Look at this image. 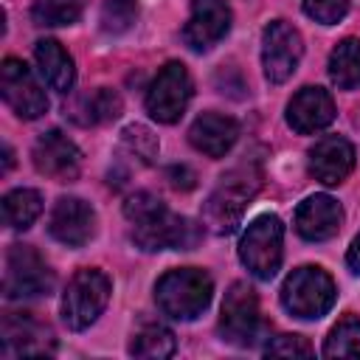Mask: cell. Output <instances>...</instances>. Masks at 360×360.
I'll return each mask as SVG.
<instances>
[{
	"label": "cell",
	"instance_id": "obj_21",
	"mask_svg": "<svg viewBox=\"0 0 360 360\" xmlns=\"http://www.w3.org/2000/svg\"><path fill=\"white\" fill-rule=\"evenodd\" d=\"M68 115H70L76 124H82V127L101 124V121H115V118L121 115V96L112 93V90H107V87H98V90L90 93V96H79V98L70 104Z\"/></svg>",
	"mask_w": 360,
	"mask_h": 360
},
{
	"label": "cell",
	"instance_id": "obj_4",
	"mask_svg": "<svg viewBox=\"0 0 360 360\" xmlns=\"http://www.w3.org/2000/svg\"><path fill=\"white\" fill-rule=\"evenodd\" d=\"M335 292H338L335 281L326 270L304 264V267H298L287 276V281L281 287V304L295 318L312 321V318H321L332 309Z\"/></svg>",
	"mask_w": 360,
	"mask_h": 360
},
{
	"label": "cell",
	"instance_id": "obj_5",
	"mask_svg": "<svg viewBox=\"0 0 360 360\" xmlns=\"http://www.w3.org/2000/svg\"><path fill=\"white\" fill-rule=\"evenodd\" d=\"M281 245H284V225L276 214L256 217L239 239V259L242 264L262 281H270L281 267Z\"/></svg>",
	"mask_w": 360,
	"mask_h": 360
},
{
	"label": "cell",
	"instance_id": "obj_12",
	"mask_svg": "<svg viewBox=\"0 0 360 360\" xmlns=\"http://www.w3.org/2000/svg\"><path fill=\"white\" fill-rule=\"evenodd\" d=\"M31 158H34V166H37L39 174H45L51 180H59V183L73 180L82 169V155H79L76 143L68 135H62L59 129L42 132L34 143Z\"/></svg>",
	"mask_w": 360,
	"mask_h": 360
},
{
	"label": "cell",
	"instance_id": "obj_2",
	"mask_svg": "<svg viewBox=\"0 0 360 360\" xmlns=\"http://www.w3.org/2000/svg\"><path fill=\"white\" fill-rule=\"evenodd\" d=\"M262 186V174L253 163H242L236 169H231L217 188L208 194L205 205H202V222L214 231V233H231L236 231L245 208L250 205V200L256 197Z\"/></svg>",
	"mask_w": 360,
	"mask_h": 360
},
{
	"label": "cell",
	"instance_id": "obj_27",
	"mask_svg": "<svg viewBox=\"0 0 360 360\" xmlns=\"http://www.w3.org/2000/svg\"><path fill=\"white\" fill-rule=\"evenodd\" d=\"M138 20V3L135 0H107L101 6V28L107 34H124Z\"/></svg>",
	"mask_w": 360,
	"mask_h": 360
},
{
	"label": "cell",
	"instance_id": "obj_6",
	"mask_svg": "<svg viewBox=\"0 0 360 360\" xmlns=\"http://www.w3.org/2000/svg\"><path fill=\"white\" fill-rule=\"evenodd\" d=\"M107 301H110V278L96 267H84L68 281V290L62 295V318L76 332L87 329L104 312Z\"/></svg>",
	"mask_w": 360,
	"mask_h": 360
},
{
	"label": "cell",
	"instance_id": "obj_29",
	"mask_svg": "<svg viewBox=\"0 0 360 360\" xmlns=\"http://www.w3.org/2000/svg\"><path fill=\"white\" fill-rule=\"evenodd\" d=\"M301 3H304V11L323 25H335L338 20H343L349 8V0H301Z\"/></svg>",
	"mask_w": 360,
	"mask_h": 360
},
{
	"label": "cell",
	"instance_id": "obj_18",
	"mask_svg": "<svg viewBox=\"0 0 360 360\" xmlns=\"http://www.w3.org/2000/svg\"><path fill=\"white\" fill-rule=\"evenodd\" d=\"M335 121V101L323 87H301L287 104V124L301 132H318Z\"/></svg>",
	"mask_w": 360,
	"mask_h": 360
},
{
	"label": "cell",
	"instance_id": "obj_9",
	"mask_svg": "<svg viewBox=\"0 0 360 360\" xmlns=\"http://www.w3.org/2000/svg\"><path fill=\"white\" fill-rule=\"evenodd\" d=\"M304 53V42L301 34L287 22V20H273L264 34H262V68L267 82L281 84L287 82Z\"/></svg>",
	"mask_w": 360,
	"mask_h": 360
},
{
	"label": "cell",
	"instance_id": "obj_3",
	"mask_svg": "<svg viewBox=\"0 0 360 360\" xmlns=\"http://www.w3.org/2000/svg\"><path fill=\"white\" fill-rule=\"evenodd\" d=\"M214 281L200 267H177L158 278L155 284V301L163 315L177 321L197 318L211 304Z\"/></svg>",
	"mask_w": 360,
	"mask_h": 360
},
{
	"label": "cell",
	"instance_id": "obj_7",
	"mask_svg": "<svg viewBox=\"0 0 360 360\" xmlns=\"http://www.w3.org/2000/svg\"><path fill=\"white\" fill-rule=\"evenodd\" d=\"M53 287V273L45 259L31 245H11L6 253V273H3V292L11 301L48 295Z\"/></svg>",
	"mask_w": 360,
	"mask_h": 360
},
{
	"label": "cell",
	"instance_id": "obj_31",
	"mask_svg": "<svg viewBox=\"0 0 360 360\" xmlns=\"http://www.w3.org/2000/svg\"><path fill=\"white\" fill-rule=\"evenodd\" d=\"M166 177H169V183H172L174 188H183V191L194 188V172L186 169V166H172V169L166 172Z\"/></svg>",
	"mask_w": 360,
	"mask_h": 360
},
{
	"label": "cell",
	"instance_id": "obj_1",
	"mask_svg": "<svg viewBox=\"0 0 360 360\" xmlns=\"http://www.w3.org/2000/svg\"><path fill=\"white\" fill-rule=\"evenodd\" d=\"M124 217L132 222V239L143 250H188L200 239V228L172 214L155 194L135 191L124 202Z\"/></svg>",
	"mask_w": 360,
	"mask_h": 360
},
{
	"label": "cell",
	"instance_id": "obj_26",
	"mask_svg": "<svg viewBox=\"0 0 360 360\" xmlns=\"http://www.w3.org/2000/svg\"><path fill=\"white\" fill-rule=\"evenodd\" d=\"M82 14L79 0H34L31 20L37 25H73Z\"/></svg>",
	"mask_w": 360,
	"mask_h": 360
},
{
	"label": "cell",
	"instance_id": "obj_15",
	"mask_svg": "<svg viewBox=\"0 0 360 360\" xmlns=\"http://www.w3.org/2000/svg\"><path fill=\"white\" fill-rule=\"evenodd\" d=\"M53 352V335L45 323L28 312H8L3 318V354L6 357H37Z\"/></svg>",
	"mask_w": 360,
	"mask_h": 360
},
{
	"label": "cell",
	"instance_id": "obj_8",
	"mask_svg": "<svg viewBox=\"0 0 360 360\" xmlns=\"http://www.w3.org/2000/svg\"><path fill=\"white\" fill-rule=\"evenodd\" d=\"M191 101V76L186 65L169 62L160 68L155 82L146 90V112L160 124H174Z\"/></svg>",
	"mask_w": 360,
	"mask_h": 360
},
{
	"label": "cell",
	"instance_id": "obj_19",
	"mask_svg": "<svg viewBox=\"0 0 360 360\" xmlns=\"http://www.w3.org/2000/svg\"><path fill=\"white\" fill-rule=\"evenodd\" d=\"M236 138H239V124L228 115H219V112H202L188 129L191 146L208 158L228 155L231 146L236 143Z\"/></svg>",
	"mask_w": 360,
	"mask_h": 360
},
{
	"label": "cell",
	"instance_id": "obj_13",
	"mask_svg": "<svg viewBox=\"0 0 360 360\" xmlns=\"http://www.w3.org/2000/svg\"><path fill=\"white\" fill-rule=\"evenodd\" d=\"M231 28V8L225 0H191L188 22L183 25V39L191 51L214 48Z\"/></svg>",
	"mask_w": 360,
	"mask_h": 360
},
{
	"label": "cell",
	"instance_id": "obj_24",
	"mask_svg": "<svg viewBox=\"0 0 360 360\" xmlns=\"http://www.w3.org/2000/svg\"><path fill=\"white\" fill-rule=\"evenodd\" d=\"M42 214V197L34 188H14L3 197V219L14 231H25Z\"/></svg>",
	"mask_w": 360,
	"mask_h": 360
},
{
	"label": "cell",
	"instance_id": "obj_30",
	"mask_svg": "<svg viewBox=\"0 0 360 360\" xmlns=\"http://www.w3.org/2000/svg\"><path fill=\"white\" fill-rule=\"evenodd\" d=\"M264 352L273 357H309L312 346L301 335H278L264 346Z\"/></svg>",
	"mask_w": 360,
	"mask_h": 360
},
{
	"label": "cell",
	"instance_id": "obj_23",
	"mask_svg": "<svg viewBox=\"0 0 360 360\" xmlns=\"http://www.w3.org/2000/svg\"><path fill=\"white\" fill-rule=\"evenodd\" d=\"M174 335L163 323H143L129 343V354L143 357V360H163L174 354Z\"/></svg>",
	"mask_w": 360,
	"mask_h": 360
},
{
	"label": "cell",
	"instance_id": "obj_16",
	"mask_svg": "<svg viewBox=\"0 0 360 360\" xmlns=\"http://www.w3.org/2000/svg\"><path fill=\"white\" fill-rule=\"evenodd\" d=\"M354 169V146L340 135H326L309 149V174L323 186H338Z\"/></svg>",
	"mask_w": 360,
	"mask_h": 360
},
{
	"label": "cell",
	"instance_id": "obj_28",
	"mask_svg": "<svg viewBox=\"0 0 360 360\" xmlns=\"http://www.w3.org/2000/svg\"><path fill=\"white\" fill-rule=\"evenodd\" d=\"M121 141H124V149L138 158L141 163H152L158 158V138L152 135V129H146L143 124H129L124 132H121Z\"/></svg>",
	"mask_w": 360,
	"mask_h": 360
},
{
	"label": "cell",
	"instance_id": "obj_25",
	"mask_svg": "<svg viewBox=\"0 0 360 360\" xmlns=\"http://www.w3.org/2000/svg\"><path fill=\"white\" fill-rule=\"evenodd\" d=\"M326 357H360V318H343L323 343Z\"/></svg>",
	"mask_w": 360,
	"mask_h": 360
},
{
	"label": "cell",
	"instance_id": "obj_22",
	"mask_svg": "<svg viewBox=\"0 0 360 360\" xmlns=\"http://www.w3.org/2000/svg\"><path fill=\"white\" fill-rule=\"evenodd\" d=\"M329 76L340 90L360 87V39L349 37L329 53Z\"/></svg>",
	"mask_w": 360,
	"mask_h": 360
},
{
	"label": "cell",
	"instance_id": "obj_20",
	"mask_svg": "<svg viewBox=\"0 0 360 360\" xmlns=\"http://www.w3.org/2000/svg\"><path fill=\"white\" fill-rule=\"evenodd\" d=\"M34 59H37V68L51 90L70 93V87L76 82V68H73L70 53L56 39H39L34 45Z\"/></svg>",
	"mask_w": 360,
	"mask_h": 360
},
{
	"label": "cell",
	"instance_id": "obj_33",
	"mask_svg": "<svg viewBox=\"0 0 360 360\" xmlns=\"http://www.w3.org/2000/svg\"><path fill=\"white\" fill-rule=\"evenodd\" d=\"M11 160H14L11 158V146H6V163H3V169H11Z\"/></svg>",
	"mask_w": 360,
	"mask_h": 360
},
{
	"label": "cell",
	"instance_id": "obj_32",
	"mask_svg": "<svg viewBox=\"0 0 360 360\" xmlns=\"http://www.w3.org/2000/svg\"><path fill=\"white\" fill-rule=\"evenodd\" d=\"M346 264H349L354 273H360V233L354 236V242H352V248H349V253H346Z\"/></svg>",
	"mask_w": 360,
	"mask_h": 360
},
{
	"label": "cell",
	"instance_id": "obj_11",
	"mask_svg": "<svg viewBox=\"0 0 360 360\" xmlns=\"http://www.w3.org/2000/svg\"><path fill=\"white\" fill-rule=\"evenodd\" d=\"M259 332V298L245 281H233L222 301L219 335L233 346H250Z\"/></svg>",
	"mask_w": 360,
	"mask_h": 360
},
{
	"label": "cell",
	"instance_id": "obj_10",
	"mask_svg": "<svg viewBox=\"0 0 360 360\" xmlns=\"http://www.w3.org/2000/svg\"><path fill=\"white\" fill-rule=\"evenodd\" d=\"M0 93H3L6 104L25 121L39 118L48 110V96H45L42 84L37 82L31 68L14 56L3 59V65H0Z\"/></svg>",
	"mask_w": 360,
	"mask_h": 360
},
{
	"label": "cell",
	"instance_id": "obj_14",
	"mask_svg": "<svg viewBox=\"0 0 360 360\" xmlns=\"http://www.w3.org/2000/svg\"><path fill=\"white\" fill-rule=\"evenodd\" d=\"M48 231L56 242L68 248H82L96 233V211L79 197H59L51 211Z\"/></svg>",
	"mask_w": 360,
	"mask_h": 360
},
{
	"label": "cell",
	"instance_id": "obj_17",
	"mask_svg": "<svg viewBox=\"0 0 360 360\" xmlns=\"http://www.w3.org/2000/svg\"><path fill=\"white\" fill-rule=\"evenodd\" d=\"M343 225V208L329 194L307 197L295 211V231L309 242L332 239Z\"/></svg>",
	"mask_w": 360,
	"mask_h": 360
}]
</instances>
